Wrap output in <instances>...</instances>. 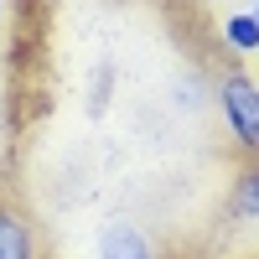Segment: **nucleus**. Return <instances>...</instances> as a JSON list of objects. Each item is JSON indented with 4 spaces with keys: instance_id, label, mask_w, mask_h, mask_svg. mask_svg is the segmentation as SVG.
I'll return each mask as SVG.
<instances>
[{
    "instance_id": "obj_3",
    "label": "nucleus",
    "mask_w": 259,
    "mask_h": 259,
    "mask_svg": "<svg viewBox=\"0 0 259 259\" xmlns=\"http://www.w3.org/2000/svg\"><path fill=\"white\" fill-rule=\"evenodd\" d=\"M94 249H99V259H156V244H150V233H145V228H135V223H124V218L104 223Z\"/></svg>"
},
{
    "instance_id": "obj_1",
    "label": "nucleus",
    "mask_w": 259,
    "mask_h": 259,
    "mask_svg": "<svg viewBox=\"0 0 259 259\" xmlns=\"http://www.w3.org/2000/svg\"><path fill=\"white\" fill-rule=\"evenodd\" d=\"M218 114H223L228 140L244 150V161H259V83L249 73L218 78Z\"/></svg>"
},
{
    "instance_id": "obj_7",
    "label": "nucleus",
    "mask_w": 259,
    "mask_h": 259,
    "mask_svg": "<svg viewBox=\"0 0 259 259\" xmlns=\"http://www.w3.org/2000/svg\"><path fill=\"white\" fill-rule=\"evenodd\" d=\"M254 16H259V6H254Z\"/></svg>"
},
{
    "instance_id": "obj_5",
    "label": "nucleus",
    "mask_w": 259,
    "mask_h": 259,
    "mask_svg": "<svg viewBox=\"0 0 259 259\" xmlns=\"http://www.w3.org/2000/svg\"><path fill=\"white\" fill-rule=\"evenodd\" d=\"M223 41H228V52H259V16L254 11H233L223 21Z\"/></svg>"
},
{
    "instance_id": "obj_6",
    "label": "nucleus",
    "mask_w": 259,
    "mask_h": 259,
    "mask_svg": "<svg viewBox=\"0 0 259 259\" xmlns=\"http://www.w3.org/2000/svg\"><path fill=\"white\" fill-rule=\"evenodd\" d=\"M0 11H6V0H0Z\"/></svg>"
},
{
    "instance_id": "obj_2",
    "label": "nucleus",
    "mask_w": 259,
    "mask_h": 259,
    "mask_svg": "<svg viewBox=\"0 0 259 259\" xmlns=\"http://www.w3.org/2000/svg\"><path fill=\"white\" fill-rule=\"evenodd\" d=\"M0 259H47L41 228L31 223V212L16 207V202H0Z\"/></svg>"
},
{
    "instance_id": "obj_4",
    "label": "nucleus",
    "mask_w": 259,
    "mask_h": 259,
    "mask_svg": "<svg viewBox=\"0 0 259 259\" xmlns=\"http://www.w3.org/2000/svg\"><path fill=\"white\" fill-rule=\"evenodd\" d=\"M228 212H233L239 223H254V218H259V161H244V171L233 177Z\"/></svg>"
}]
</instances>
